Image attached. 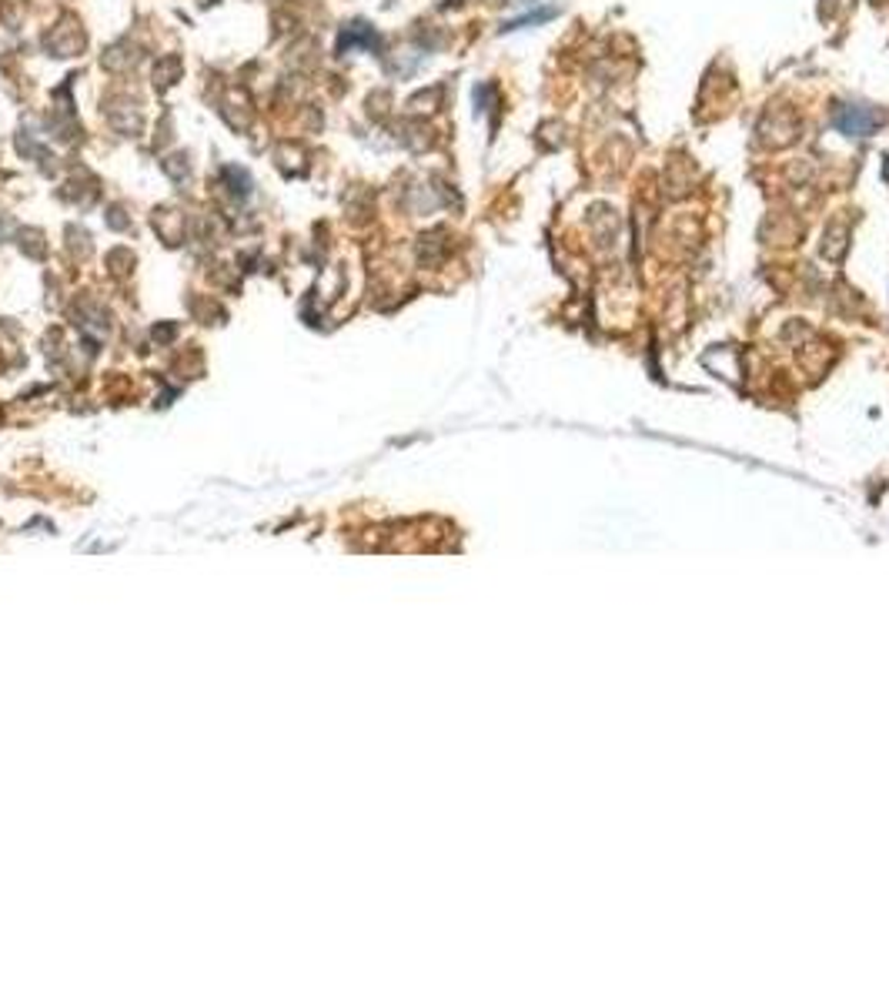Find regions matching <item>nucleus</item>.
<instances>
[{"instance_id":"1","label":"nucleus","mask_w":889,"mask_h":1003,"mask_svg":"<svg viewBox=\"0 0 889 1003\" xmlns=\"http://www.w3.org/2000/svg\"><path fill=\"white\" fill-rule=\"evenodd\" d=\"M832 121H836V128H840L842 134H849V138H866V134H873V130L883 124V114L863 104H840L832 111Z\"/></svg>"}]
</instances>
